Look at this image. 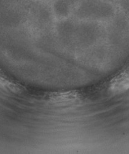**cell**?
<instances>
[{"mask_svg":"<svg viewBox=\"0 0 129 154\" xmlns=\"http://www.w3.org/2000/svg\"><path fill=\"white\" fill-rule=\"evenodd\" d=\"M109 89L112 93L122 94L129 89V70L116 75L109 82Z\"/></svg>","mask_w":129,"mask_h":154,"instance_id":"obj_1","label":"cell"}]
</instances>
